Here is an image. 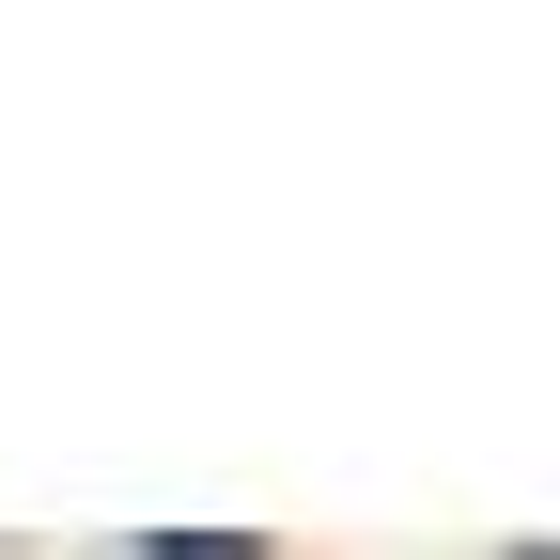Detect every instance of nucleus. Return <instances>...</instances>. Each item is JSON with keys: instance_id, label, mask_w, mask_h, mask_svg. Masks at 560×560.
Here are the masks:
<instances>
[{"instance_id": "1", "label": "nucleus", "mask_w": 560, "mask_h": 560, "mask_svg": "<svg viewBox=\"0 0 560 560\" xmlns=\"http://www.w3.org/2000/svg\"><path fill=\"white\" fill-rule=\"evenodd\" d=\"M140 560H265L249 529H140Z\"/></svg>"}, {"instance_id": "2", "label": "nucleus", "mask_w": 560, "mask_h": 560, "mask_svg": "<svg viewBox=\"0 0 560 560\" xmlns=\"http://www.w3.org/2000/svg\"><path fill=\"white\" fill-rule=\"evenodd\" d=\"M514 560H560V545H514Z\"/></svg>"}]
</instances>
